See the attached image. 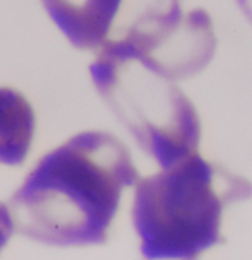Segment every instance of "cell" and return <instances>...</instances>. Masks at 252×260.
Returning <instances> with one entry per match:
<instances>
[{"label":"cell","instance_id":"cell-6","mask_svg":"<svg viewBox=\"0 0 252 260\" xmlns=\"http://www.w3.org/2000/svg\"><path fill=\"white\" fill-rule=\"evenodd\" d=\"M12 231H14V222H12L11 212L6 205L0 204V252L12 236Z\"/></svg>","mask_w":252,"mask_h":260},{"label":"cell","instance_id":"cell-1","mask_svg":"<svg viewBox=\"0 0 252 260\" xmlns=\"http://www.w3.org/2000/svg\"><path fill=\"white\" fill-rule=\"evenodd\" d=\"M138 181L130 150L105 131H83L45 153L11 197L14 229L38 243H105L121 195Z\"/></svg>","mask_w":252,"mask_h":260},{"label":"cell","instance_id":"cell-2","mask_svg":"<svg viewBox=\"0 0 252 260\" xmlns=\"http://www.w3.org/2000/svg\"><path fill=\"white\" fill-rule=\"evenodd\" d=\"M250 197L252 183L244 176L197 152L140 179L131 214L144 257H197L223 241V210Z\"/></svg>","mask_w":252,"mask_h":260},{"label":"cell","instance_id":"cell-3","mask_svg":"<svg viewBox=\"0 0 252 260\" xmlns=\"http://www.w3.org/2000/svg\"><path fill=\"white\" fill-rule=\"evenodd\" d=\"M90 73L102 99L161 167L197 152L199 114L173 78L130 54H100Z\"/></svg>","mask_w":252,"mask_h":260},{"label":"cell","instance_id":"cell-4","mask_svg":"<svg viewBox=\"0 0 252 260\" xmlns=\"http://www.w3.org/2000/svg\"><path fill=\"white\" fill-rule=\"evenodd\" d=\"M42 4L74 47L97 55L114 43L125 14V0H42Z\"/></svg>","mask_w":252,"mask_h":260},{"label":"cell","instance_id":"cell-5","mask_svg":"<svg viewBox=\"0 0 252 260\" xmlns=\"http://www.w3.org/2000/svg\"><path fill=\"white\" fill-rule=\"evenodd\" d=\"M35 127L32 104L14 88L0 86V164H23L32 148Z\"/></svg>","mask_w":252,"mask_h":260}]
</instances>
